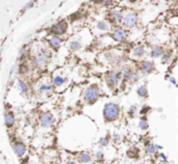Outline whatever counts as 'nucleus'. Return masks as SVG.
<instances>
[{
	"label": "nucleus",
	"mask_w": 178,
	"mask_h": 164,
	"mask_svg": "<svg viewBox=\"0 0 178 164\" xmlns=\"http://www.w3.org/2000/svg\"><path fill=\"white\" fill-rule=\"evenodd\" d=\"M103 116L106 122H115L120 116V107L112 102L105 104L104 109H103Z\"/></svg>",
	"instance_id": "obj_1"
},
{
	"label": "nucleus",
	"mask_w": 178,
	"mask_h": 164,
	"mask_svg": "<svg viewBox=\"0 0 178 164\" xmlns=\"http://www.w3.org/2000/svg\"><path fill=\"white\" fill-rule=\"evenodd\" d=\"M100 96H101V89L97 84H93L87 88L86 94H84V101L87 104H94L95 102L98 101Z\"/></svg>",
	"instance_id": "obj_2"
},
{
	"label": "nucleus",
	"mask_w": 178,
	"mask_h": 164,
	"mask_svg": "<svg viewBox=\"0 0 178 164\" xmlns=\"http://www.w3.org/2000/svg\"><path fill=\"white\" fill-rule=\"evenodd\" d=\"M122 78H123V75L120 71L119 72L113 71L106 75V83L110 88H115L116 86L120 83V81Z\"/></svg>",
	"instance_id": "obj_3"
},
{
	"label": "nucleus",
	"mask_w": 178,
	"mask_h": 164,
	"mask_svg": "<svg viewBox=\"0 0 178 164\" xmlns=\"http://www.w3.org/2000/svg\"><path fill=\"white\" fill-rule=\"evenodd\" d=\"M54 122H55L54 116L52 115V113H50V112H43V113L40 115L41 127L49 129V128H51L54 125Z\"/></svg>",
	"instance_id": "obj_4"
},
{
	"label": "nucleus",
	"mask_w": 178,
	"mask_h": 164,
	"mask_svg": "<svg viewBox=\"0 0 178 164\" xmlns=\"http://www.w3.org/2000/svg\"><path fill=\"white\" fill-rule=\"evenodd\" d=\"M138 23V15L135 12H128L127 15H125V17L123 18V24L125 27L127 28H132L135 27Z\"/></svg>",
	"instance_id": "obj_5"
},
{
	"label": "nucleus",
	"mask_w": 178,
	"mask_h": 164,
	"mask_svg": "<svg viewBox=\"0 0 178 164\" xmlns=\"http://www.w3.org/2000/svg\"><path fill=\"white\" fill-rule=\"evenodd\" d=\"M67 27H68L67 23L65 21H61V22H59V23H57V24L54 25V26L52 27V29H51V31L57 37V35L64 34V33L66 32Z\"/></svg>",
	"instance_id": "obj_6"
},
{
	"label": "nucleus",
	"mask_w": 178,
	"mask_h": 164,
	"mask_svg": "<svg viewBox=\"0 0 178 164\" xmlns=\"http://www.w3.org/2000/svg\"><path fill=\"white\" fill-rule=\"evenodd\" d=\"M13 148H14V152L18 156V157H23V156L25 155V153H26V151H27L26 145H25L24 143L21 142V141L15 142L14 145H13Z\"/></svg>",
	"instance_id": "obj_7"
},
{
	"label": "nucleus",
	"mask_w": 178,
	"mask_h": 164,
	"mask_svg": "<svg viewBox=\"0 0 178 164\" xmlns=\"http://www.w3.org/2000/svg\"><path fill=\"white\" fill-rule=\"evenodd\" d=\"M113 38L117 42H124L127 38V32L122 28H118L113 32Z\"/></svg>",
	"instance_id": "obj_8"
},
{
	"label": "nucleus",
	"mask_w": 178,
	"mask_h": 164,
	"mask_svg": "<svg viewBox=\"0 0 178 164\" xmlns=\"http://www.w3.org/2000/svg\"><path fill=\"white\" fill-rule=\"evenodd\" d=\"M47 62H48V55L45 54V53H41V54L35 56V66L42 68V66H46V63Z\"/></svg>",
	"instance_id": "obj_9"
},
{
	"label": "nucleus",
	"mask_w": 178,
	"mask_h": 164,
	"mask_svg": "<svg viewBox=\"0 0 178 164\" xmlns=\"http://www.w3.org/2000/svg\"><path fill=\"white\" fill-rule=\"evenodd\" d=\"M140 69H141V71L143 72V73L149 74L154 70V65H153V62H151V61L144 60L143 62L141 63Z\"/></svg>",
	"instance_id": "obj_10"
},
{
	"label": "nucleus",
	"mask_w": 178,
	"mask_h": 164,
	"mask_svg": "<svg viewBox=\"0 0 178 164\" xmlns=\"http://www.w3.org/2000/svg\"><path fill=\"white\" fill-rule=\"evenodd\" d=\"M15 122H16V119H15L14 114H13L12 112H6V115H4V123H6V126L7 128L14 127Z\"/></svg>",
	"instance_id": "obj_11"
},
{
	"label": "nucleus",
	"mask_w": 178,
	"mask_h": 164,
	"mask_svg": "<svg viewBox=\"0 0 178 164\" xmlns=\"http://www.w3.org/2000/svg\"><path fill=\"white\" fill-rule=\"evenodd\" d=\"M164 53H165L164 48L161 47V46H155L151 51V56L153 58H158V57H161Z\"/></svg>",
	"instance_id": "obj_12"
},
{
	"label": "nucleus",
	"mask_w": 178,
	"mask_h": 164,
	"mask_svg": "<svg viewBox=\"0 0 178 164\" xmlns=\"http://www.w3.org/2000/svg\"><path fill=\"white\" fill-rule=\"evenodd\" d=\"M78 160H79V162L83 163V164L91 163L92 162V156L87 153H81L80 155L78 156Z\"/></svg>",
	"instance_id": "obj_13"
},
{
	"label": "nucleus",
	"mask_w": 178,
	"mask_h": 164,
	"mask_svg": "<svg viewBox=\"0 0 178 164\" xmlns=\"http://www.w3.org/2000/svg\"><path fill=\"white\" fill-rule=\"evenodd\" d=\"M126 80H127L128 82H130V83H135L136 81L140 79V76H139V74L136 73V72L135 71H131L130 73H129V75H128L127 77H126Z\"/></svg>",
	"instance_id": "obj_14"
},
{
	"label": "nucleus",
	"mask_w": 178,
	"mask_h": 164,
	"mask_svg": "<svg viewBox=\"0 0 178 164\" xmlns=\"http://www.w3.org/2000/svg\"><path fill=\"white\" fill-rule=\"evenodd\" d=\"M145 53V48L143 46H136V47L133 48L132 54L135 57H142Z\"/></svg>",
	"instance_id": "obj_15"
},
{
	"label": "nucleus",
	"mask_w": 178,
	"mask_h": 164,
	"mask_svg": "<svg viewBox=\"0 0 178 164\" xmlns=\"http://www.w3.org/2000/svg\"><path fill=\"white\" fill-rule=\"evenodd\" d=\"M136 94L140 98H147L148 97V89H147L146 86L142 85L136 89Z\"/></svg>",
	"instance_id": "obj_16"
},
{
	"label": "nucleus",
	"mask_w": 178,
	"mask_h": 164,
	"mask_svg": "<svg viewBox=\"0 0 178 164\" xmlns=\"http://www.w3.org/2000/svg\"><path fill=\"white\" fill-rule=\"evenodd\" d=\"M112 18L113 20V22L116 23H119L123 20V15H122V12L121 11H113L112 12Z\"/></svg>",
	"instance_id": "obj_17"
},
{
	"label": "nucleus",
	"mask_w": 178,
	"mask_h": 164,
	"mask_svg": "<svg viewBox=\"0 0 178 164\" xmlns=\"http://www.w3.org/2000/svg\"><path fill=\"white\" fill-rule=\"evenodd\" d=\"M146 152L149 155H154V154L157 153V145L154 144V143H149L146 147Z\"/></svg>",
	"instance_id": "obj_18"
},
{
	"label": "nucleus",
	"mask_w": 178,
	"mask_h": 164,
	"mask_svg": "<svg viewBox=\"0 0 178 164\" xmlns=\"http://www.w3.org/2000/svg\"><path fill=\"white\" fill-rule=\"evenodd\" d=\"M49 42H50V45L52 46L53 48H58L59 46H61V38H59L58 37H56V35H54V37H51Z\"/></svg>",
	"instance_id": "obj_19"
},
{
	"label": "nucleus",
	"mask_w": 178,
	"mask_h": 164,
	"mask_svg": "<svg viewBox=\"0 0 178 164\" xmlns=\"http://www.w3.org/2000/svg\"><path fill=\"white\" fill-rule=\"evenodd\" d=\"M52 83H53V85L54 86H61V85H63L64 83H65V78L64 77H61V76H55L53 78V81H52Z\"/></svg>",
	"instance_id": "obj_20"
},
{
	"label": "nucleus",
	"mask_w": 178,
	"mask_h": 164,
	"mask_svg": "<svg viewBox=\"0 0 178 164\" xmlns=\"http://www.w3.org/2000/svg\"><path fill=\"white\" fill-rule=\"evenodd\" d=\"M127 156H128L129 158H132V159H135V158H136V157H139V151H138V148H130V150L127 152Z\"/></svg>",
	"instance_id": "obj_21"
},
{
	"label": "nucleus",
	"mask_w": 178,
	"mask_h": 164,
	"mask_svg": "<svg viewBox=\"0 0 178 164\" xmlns=\"http://www.w3.org/2000/svg\"><path fill=\"white\" fill-rule=\"evenodd\" d=\"M149 125H148V120L146 119H140V123H139V128H140L141 130H143V131H145V130L148 129Z\"/></svg>",
	"instance_id": "obj_22"
},
{
	"label": "nucleus",
	"mask_w": 178,
	"mask_h": 164,
	"mask_svg": "<svg viewBox=\"0 0 178 164\" xmlns=\"http://www.w3.org/2000/svg\"><path fill=\"white\" fill-rule=\"evenodd\" d=\"M19 88H20V91H21L22 94H26L28 91V86H27L26 82L20 80L19 81Z\"/></svg>",
	"instance_id": "obj_23"
},
{
	"label": "nucleus",
	"mask_w": 178,
	"mask_h": 164,
	"mask_svg": "<svg viewBox=\"0 0 178 164\" xmlns=\"http://www.w3.org/2000/svg\"><path fill=\"white\" fill-rule=\"evenodd\" d=\"M52 91V86L50 84H42L40 87L41 93H49V91Z\"/></svg>",
	"instance_id": "obj_24"
},
{
	"label": "nucleus",
	"mask_w": 178,
	"mask_h": 164,
	"mask_svg": "<svg viewBox=\"0 0 178 164\" xmlns=\"http://www.w3.org/2000/svg\"><path fill=\"white\" fill-rule=\"evenodd\" d=\"M99 145L102 148L106 147V145H108V143H109V138H108V136H105V137H102L99 139Z\"/></svg>",
	"instance_id": "obj_25"
},
{
	"label": "nucleus",
	"mask_w": 178,
	"mask_h": 164,
	"mask_svg": "<svg viewBox=\"0 0 178 164\" xmlns=\"http://www.w3.org/2000/svg\"><path fill=\"white\" fill-rule=\"evenodd\" d=\"M70 48H71V50L77 51V50H79L81 48V44L78 42V41H73V42L71 43V45H70Z\"/></svg>",
	"instance_id": "obj_26"
},
{
	"label": "nucleus",
	"mask_w": 178,
	"mask_h": 164,
	"mask_svg": "<svg viewBox=\"0 0 178 164\" xmlns=\"http://www.w3.org/2000/svg\"><path fill=\"white\" fill-rule=\"evenodd\" d=\"M112 138H113V141L116 143H120L123 140V136L121 134H119V133H113Z\"/></svg>",
	"instance_id": "obj_27"
},
{
	"label": "nucleus",
	"mask_w": 178,
	"mask_h": 164,
	"mask_svg": "<svg viewBox=\"0 0 178 164\" xmlns=\"http://www.w3.org/2000/svg\"><path fill=\"white\" fill-rule=\"evenodd\" d=\"M170 60H171V53L168 52V53H164L161 56V62L162 63H168L170 62Z\"/></svg>",
	"instance_id": "obj_28"
},
{
	"label": "nucleus",
	"mask_w": 178,
	"mask_h": 164,
	"mask_svg": "<svg viewBox=\"0 0 178 164\" xmlns=\"http://www.w3.org/2000/svg\"><path fill=\"white\" fill-rule=\"evenodd\" d=\"M95 159H96L97 161H102L103 159H104V153H103L101 150L97 151V152L95 153Z\"/></svg>",
	"instance_id": "obj_29"
},
{
	"label": "nucleus",
	"mask_w": 178,
	"mask_h": 164,
	"mask_svg": "<svg viewBox=\"0 0 178 164\" xmlns=\"http://www.w3.org/2000/svg\"><path fill=\"white\" fill-rule=\"evenodd\" d=\"M97 28H98V29H100V30H107L108 25H107V23L105 22V21H100L97 24Z\"/></svg>",
	"instance_id": "obj_30"
},
{
	"label": "nucleus",
	"mask_w": 178,
	"mask_h": 164,
	"mask_svg": "<svg viewBox=\"0 0 178 164\" xmlns=\"http://www.w3.org/2000/svg\"><path fill=\"white\" fill-rule=\"evenodd\" d=\"M136 111H138V107H136L135 105H133V106H131L130 108H129V110H128V114H129L130 116L132 117L133 115L135 114Z\"/></svg>",
	"instance_id": "obj_31"
},
{
	"label": "nucleus",
	"mask_w": 178,
	"mask_h": 164,
	"mask_svg": "<svg viewBox=\"0 0 178 164\" xmlns=\"http://www.w3.org/2000/svg\"><path fill=\"white\" fill-rule=\"evenodd\" d=\"M33 3H35V1H30V2H28V3L26 4L25 6H23V9H22V11H26V9H28L29 7H32L33 5Z\"/></svg>",
	"instance_id": "obj_32"
},
{
	"label": "nucleus",
	"mask_w": 178,
	"mask_h": 164,
	"mask_svg": "<svg viewBox=\"0 0 178 164\" xmlns=\"http://www.w3.org/2000/svg\"><path fill=\"white\" fill-rule=\"evenodd\" d=\"M149 110H150V108H149L148 106H143V109L141 110V113H142V114H144L145 112L147 113V111H149Z\"/></svg>",
	"instance_id": "obj_33"
},
{
	"label": "nucleus",
	"mask_w": 178,
	"mask_h": 164,
	"mask_svg": "<svg viewBox=\"0 0 178 164\" xmlns=\"http://www.w3.org/2000/svg\"><path fill=\"white\" fill-rule=\"evenodd\" d=\"M169 80H170V82H171L172 84H174V85H176V84H177V82H176V80H175V78H173V77H171Z\"/></svg>",
	"instance_id": "obj_34"
},
{
	"label": "nucleus",
	"mask_w": 178,
	"mask_h": 164,
	"mask_svg": "<svg viewBox=\"0 0 178 164\" xmlns=\"http://www.w3.org/2000/svg\"><path fill=\"white\" fill-rule=\"evenodd\" d=\"M159 157H161L162 160H164V162H167V158H166V156H165L164 154H161V155H159Z\"/></svg>",
	"instance_id": "obj_35"
},
{
	"label": "nucleus",
	"mask_w": 178,
	"mask_h": 164,
	"mask_svg": "<svg viewBox=\"0 0 178 164\" xmlns=\"http://www.w3.org/2000/svg\"><path fill=\"white\" fill-rule=\"evenodd\" d=\"M66 164H77V163H76V161H74V160H69V161H67Z\"/></svg>",
	"instance_id": "obj_36"
},
{
	"label": "nucleus",
	"mask_w": 178,
	"mask_h": 164,
	"mask_svg": "<svg viewBox=\"0 0 178 164\" xmlns=\"http://www.w3.org/2000/svg\"><path fill=\"white\" fill-rule=\"evenodd\" d=\"M21 164H32V163H29L28 159H25V160H23V161H22V163H21Z\"/></svg>",
	"instance_id": "obj_37"
},
{
	"label": "nucleus",
	"mask_w": 178,
	"mask_h": 164,
	"mask_svg": "<svg viewBox=\"0 0 178 164\" xmlns=\"http://www.w3.org/2000/svg\"><path fill=\"white\" fill-rule=\"evenodd\" d=\"M161 164H167V162H161Z\"/></svg>",
	"instance_id": "obj_38"
},
{
	"label": "nucleus",
	"mask_w": 178,
	"mask_h": 164,
	"mask_svg": "<svg viewBox=\"0 0 178 164\" xmlns=\"http://www.w3.org/2000/svg\"><path fill=\"white\" fill-rule=\"evenodd\" d=\"M54 164H59V163H54Z\"/></svg>",
	"instance_id": "obj_39"
}]
</instances>
